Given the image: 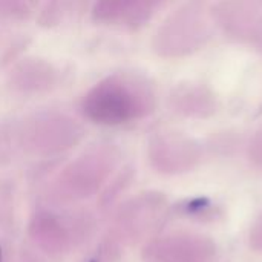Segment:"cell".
<instances>
[{
  "label": "cell",
  "instance_id": "obj_1",
  "mask_svg": "<svg viewBox=\"0 0 262 262\" xmlns=\"http://www.w3.org/2000/svg\"><path fill=\"white\" fill-rule=\"evenodd\" d=\"M155 109V89L143 74L120 71L103 77L81 98V112L103 126L141 120Z\"/></svg>",
  "mask_w": 262,
  "mask_h": 262
},
{
  "label": "cell",
  "instance_id": "obj_2",
  "mask_svg": "<svg viewBox=\"0 0 262 262\" xmlns=\"http://www.w3.org/2000/svg\"><path fill=\"white\" fill-rule=\"evenodd\" d=\"M14 146L34 155H55L74 147L84 135L78 120L58 109H40L12 118Z\"/></svg>",
  "mask_w": 262,
  "mask_h": 262
},
{
  "label": "cell",
  "instance_id": "obj_3",
  "mask_svg": "<svg viewBox=\"0 0 262 262\" xmlns=\"http://www.w3.org/2000/svg\"><path fill=\"white\" fill-rule=\"evenodd\" d=\"M206 37V23L196 18V6L187 5L177 11L158 29L154 51L161 57H180L195 51Z\"/></svg>",
  "mask_w": 262,
  "mask_h": 262
},
{
  "label": "cell",
  "instance_id": "obj_4",
  "mask_svg": "<svg viewBox=\"0 0 262 262\" xmlns=\"http://www.w3.org/2000/svg\"><path fill=\"white\" fill-rule=\"evenodd\" d=\"M61 81V71L52 61L28 55L11 64L6 86L17 95L32 97L54 91Z\"/></svg>",
  "mask_w": 262,
  "mask_h": 262
},
{
  "label": "cell",
  "instance_id": "obj_5",
  "mask_svg": "<svg viewBox=\"0 0 262 262\" xmlns=\"http://www.w3.org/2000/svg\"><path fill=\"white\" fill-rule=\"evenodd\" d=\"M164 0H94L92 20L98 25L135 29L144 25Z\"/></svg>",
  "mask_w": 262,
  "mask_h": 262
},
{
  "label": "cell",
  "instance_id": "obj_6",
  "mask_svg": "<svg viewBox=\"0 0 262 262\" xmlns=\"http://www.w3.org/2000/svg\"><path fill=\"white\" fill-rule=\"evenodd\" d=\"M193 141L180 134H157L150 140L149 152L152 163L161 170L180 167L193 152Z\"/></svg>",
  "mask_w": 262,
  "mask_h": 262
},
{
  "label": "cell",
  "instance_id": "obj_7",
  "mask_svg": "<svg viewBox=\"0 0 262 262\" xmlns=\"http://www.w3.org/2000/svg\"><path fill=\"white\" fill-rule=\"evenodd\" d=\"M170 101L177 112L204 117L213 112V97L196 86H180L172 92Z\"/></svg>",
  "mask_w": 262,
  "mask_h": 262
},
{
  "label": "cell",
  "instance_id": "obj_8",
  "mask_svg": "<svg viewBox=\"0 0 262 262\" xmlns=\"http://www.w3.org/2000/svg\"><path fill=\"white\" fill-rule=\"evenodd\" d=\"M43 0H0V21L20 23L31 18Z\"/></svg>",
  "mask_w": 262,
  "mask_h": 262
},
{
  "label": "cell",
  "instance_id": "obj_9",
  "mask_svg": "<svg viewBox=\"0 0 262 262\" xmlns=\"http://www.w3.org/2000/svg\"><path fill=\"white\" fill-rule=\"evenodd\" d=\"M26 45H28L26 40H18V41H15L14 45H11V46L5 51L0 64H2V66H6V64H12L14 61H17V60H18V54L26 48Z\"/></svg>",
  "mask_w": 262,
  "mask_h": 262
},
{
  "label": "cell",
  "instance_id": "obj_10",
  "mask_svg": "<svg viewBox=\"0 0 262 262\" xmlns=\"http://www.w3.org/2000/svg\"><path fill=\"white\" fill-rule=\"evenodd\" d=\"M64 15H78L83 14L89 0H61Z\"/></svg>",
  "mask_w": 262,
  "mask_h": 262
},
{
  "label": "cell",
  "instance_id": "obj_11",
  "mask_svg": "<svg viewBox=\"0 0 262 262\" xmlns=\"http://www.w3.org/2000/svg\"><path fill=\"white\" fill-rule=\"evenodd\" d=\"M0 262H2V250H0Z\"/></svg>",
  "mask_w": 262,
  "mask_h": 262
},
{
  "label": "cell",
  "instance_id": "obj_12",
  "mask_svg": "<svg viewBox=\"0 0 262 262\" xmlns=\"http://www.w3.org/2000/svg\"><path fill=\"white\" fill-rule=\"evenodd\" d=\"M92 262H95V261H92Z\"/></svg>",
  "mask_w": 262,
  "mask_h": 262
}]
</instances>
